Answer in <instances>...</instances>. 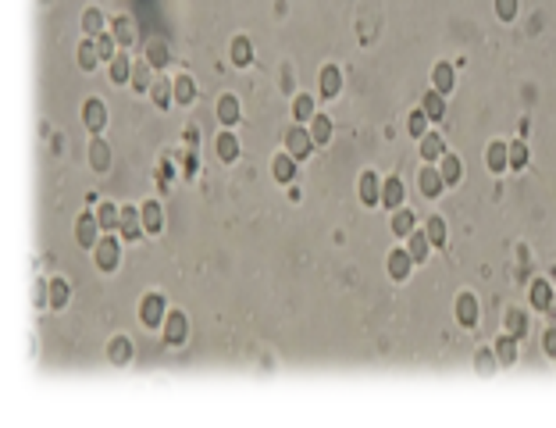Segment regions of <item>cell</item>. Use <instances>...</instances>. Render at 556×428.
Instances as JSON below:
<instances>
[{
  "label": "cell",
  "mask_w": 556,
  "mask_h": 428,
  "mask_svg": "<svg viewBox=\"0 0 556 428\" xmlns=\"http://www.w3.org/2000/svg\"><path fill=\"white\" fill-rule=\"evenodd\" d=\"M531 307L535 311H549L552 307V286L545 279H535L531 282Z\"/></svg>",
  "instance_id": "obj_29"
},
{
  "label": "cell",
  "mask_w": 556,
  "mask_h": 428,
  "mask_svg": "<svg viewBox=\"0 0 556 428\" xmlns=\"http://www.w3.org/2000/svg\"><path fill=\"white\" fill-rule=\"evenodd\" d=\"M442 154H446V139L439 132H424L421 136V157H424V164H439Z\"/></svg>",
  "instance_id": "obj_17"
},
{
  "label": "cell",
  "mask_w": 556,
  "mask_h": 428,
  "mask_svg": "<svg viewBox=\"0 0 556 428\" xmlns=\"http://www.w3.org/2000/svg\"><path fill=\"white\" fill-rule=\"evenodd\" d=\"M528 164V146H524V139H517V143H510V168H524Z\"/></svg>",
  "instance_id": "obj_47"
},
{
  "label": "cell",
  "mask_w": 556,
  "mask_h": 428,
  "mask_svg": "<svg viewBox=\"0 0 556 428\" xmlns=\"http://www.w3.org/2000/svg\"><path fill=\"white\" fill-rule=\"evenodd\" d=\"M186 339H189V318L182 311H171L164 318V343L168 346H182Z\"/></svg>",
  "instance_id": "obj_6"
},
{
  "label": "cell",
  "mask_w": 556,
  "mask_h": 428,
  "mask_svg": "<svg viewBox=\"0 0 556 428\" xmlns=\"http://www.w3.org/2000/svg\"><path fill=\"white\" fill-rule=\"evenodd\" d=\"M82 122H86V129H90L93 136H100V129L107 125V107H104L100 97H90V100L82 104Z\"/></svg>",
  "instance_id": "obj_7"
},
{
  "label": "cell",
  "mask_w": 556,
  "mask_h": 428,
  "mask_svg": "<svg viewBox=\"0 0 556 428\" xmlns=\"http://www.w3.org/2000/svg\"><path fill=\"white\" fill-rule=\"evenodd\" d=\"M314 118V97H296L293 100V122H311Z\"/></svg>",
  "instance_id": "obj_43"
},
{
  "label": "cell",
  "mask_w": 556,
  "mask_h": 428,
  "mask_svg": "<svg viewBox=\"0 0 556 428\" xmlns=\"http://www.w3.org/2000/svg\"><path fill=\"white\" fill-rule=\"evenodd\" d=\"M104 22H107V18H104L100 8H86V11H82V33H86V36L97 40V36L104 33Z\"/></svg>",
  "instance_id": "obj_35"
},
{
  "label": "cell",
  "mask_w": 556,
  "mask_h": 428,
  "mask_svg": "<svg viewBox=\"0 0 556 428\" xmlns=\"http://www.w3.org/2000/svg\"><path fill=\"white\" fill-rule=\"evenodd\" d=\"M150 100L157 104V111H168V107L175 104V79H168V75H154Z\"/></svg>",
  "instance_id": "obj_8"
},
{
  "label": "cell",
  "mask_w": 556,
  "mask_h": 428,
  "mask_svg": "<svg viewBox=\"0 0 556 428\" xmlns=\"http://www.w3.org/2000/svg\"><path fill=\"white\" fill-rule=\"evenodd\" d=\"M271 175H274V182H282V186H289L293 178H296V157L286 150V154H278L274 157V164H271Z\"/></svg>",
  "instance_id": "obj_14"
},
{
  "label": "cell",
  "mask_w": 556,
  "mask_h": 428,
  "mask_svg": "<svg viewBox=\"0 0 556 428\" xmlns=\"http://www.w3.org/2000/svg\"><path fill=\"white\" fill-rule=\"evenodd\" d=\"M506 332L517 336V339H524V332H528V314L517 311V307H510V311H506Z\"/></svg>",
  "instance_id": "obj_40"
},
{
  "label": "cell",
  "mask_w": 556,
  "mask_h": 428,
  "mask_svg": "<svg viewBox=\"0 0 556 428\" xmlns=\"http://www.w3.org/2000/svg\"><path fill=\"white\" fill-rule=\"evenodd\" d=\"M239 97H232V93H225L221 100H218V122L225 125V129H232V125H239Z\"/></svg>",
  "instance_id": "obj_19"
},
{
  "label": "cell",
  "mask_w": 556,
  "mask_h": 428,
  "mask_svg": "<svg viewBox=\"0 0 556 428\" xmlns=\"http://www.w3.org/2000/svg\"><path fill=\"white\" fill-rule=\"evenodd\" d=\"M414 229H417V214L407 210V207H396V210H392V236L407 240Z\"/></svg>",
  "instance_id": "obj_18"
},
{
  "label": "cell",
  "mask_w": 556,
  "mask_h": 428,
  "mask_svg": "<svg viewBox=\"0 0 556 428\" xmlns=\"http://www.w3.org/2000/svg\"><path fill=\"white\" fill-rule=\"evenodd\" d=\"M382 207H385V210H396V207H403V182H400L396 175L382 182Z\"/></svg>",
  "instance_id": "obj_23"
},
{
  "label": "cell",
  "mask_w": 556,
  "mask_h": 428,
  "mask_svg": "<svg viewBox=\"0 0 556 428\" xmlns=\"http://www.w3.org/2000/svg\"><path fill=\"white\" fill-rule=\"evenodd\" d=\"M214 150H218V157H221L225 164H232V161L239 157V136H235L232 129L218 132V139H214Z\"/></svg>",
  "instance_id": "obj_16"
},
{
  "label": "cell",
  "mask_w": 556,
  "mask_h": 428,
  "mask_svg": "<svg viewBox=\"0 0 556 428\" xmlns=\"http://www.w3.org/2000/svg\"><path fill=\"white\" fill-rule=\"evenodd\" d=\"M421 111H424L432 122H439V118L446 114V93H439V90L432 86V90L424 93V104H421Z\"/></svg>",
  "instance_id": "obj_27"
},
{
  "label": "cell",
  "mask_w": 556,
  "mask_h": 428,
  "mask_svg": "<svg viewBox=\"0 0 556 428\" xmlns=\"http://www.w3.org/2000/svg\"><path fill=\"white\" fill-rule=\"evenodd\" d=\"M97 50H100V61H114V54H118V40H114V33H100L97 36Z\"/></svg>",
  "instance_id": "obj_42"
},
{
  "label": "cell",
  "mask_w": 556,
  "mask_h": 428,
  "mask_svg": "<svg viewBox=\"0 0 556 428\" xmlns=\"http://www.w3.org/2000/svg\"><path fill=\"white\" fill-rule=\"evenodd\" d=\"M496 15L503 22H513L517 18V0H496Z\"/></svg>",
  "instance_id": "obj_48"
},
{
  "label": "cell",
  "mask_w": 556,
  "mask_h": 428,
  "mask_svg": "<svg viewBox=\"0 0 556 428\" xmlns=\"http://www.w3.org/2000/svg\"><path fill=\"white\" fill-rule=\"evenodd\" d=\"M111 33H114V40H118V47H132V40H136V26H132V18L129 15H122V18H114V26H111Z\"/></svg>",
  "instance_id": "obj_31"
},
{
  "label": "cell",
  "mask_w": 556,
  "mask_h": 428,
  "mask_svg": "<svg viewBox=\"0 0 556 428\" xmlns=\"http://www.w3.org/2000/svg\"><path fill=\"white\" fill-rule=\"evenodd\" d=\"M75 61H79L82 72H97V65H100V50H97V40H93V36H86V43H79Z\"/></svg>",
  "instance_id": "obj_21"
},
{
  "label": "cell",
  "mask_w": 556,
  "mask_h": 428,
  "mask_svg": "<svg viewBox=\"0 0 556 428\" xmlns=\"http://www.w3.org/2000/svg\"><path fill=\"white\" fill-rule=\"evenodd\" d=\"M542 350H545L549 357H556V328H549V332L542 336Z\"/></svg>",
  "instance_id": "obj_49"
},
{
  "label": "cell",
  "mask_w": 556,
  "mask_h": 428,
  "mask_svg": "<svg viewBox=\"0 0 556 428\" xmlns=\"http://www.w3.org/2000/svg\"><path fill=\"white\" fill-rule=\"evenodd\" d=\"M417 186H421V193H424L428 200H435V196L446 189V182H442V175H439V164H424L421 175H417Z\"/></svg>",
  "instance_id": "obj_9"
},
{
  "label": "cell",
  "mask_w": 556,
  "mask_h": 428,
  "mask_svg": "<svg viewBox=\"0 0 556 428\" xmlns=\"http://www.w3.org/2000/svg\"><path fill=\"white\" fill-rule=\"evenodd\" d=\"M118 261H122V240L100 236V243L93 247V264H97V272H114Z\"/></svg>",
  "instance_id": "obj_1"
},
{
  "label": "cell",
  "mask_w": 556,
  "mask_h": 428,
  "mask_svg": "<svg viewBox=\"0 0 556 428\" xmlns=\"http://www.w3.org/2000/svg\"><path fill=\"white\" fill-rule=\"evenodd\" d=\"M168 58H171V54H168V43H161V40H150V43H146V61H150L157 72L168 65Z\"/></svg>",
  "instance_id": "obj_39"
},
{
  "label": "cell",
  "mask_w": 556,
  "mask_h": 428,
  "mask_svg": "<svg viewBox=\"0 0 556 428\" xmlns=\"http://www.w3.org/2000/svg\"><path fill=\"white\" fill-rule=\"evenodd\" d=\"M143 229H146L150 236H157V232L164 229V210H161L157 200H146V203H143Z\"/></svg>",
  "instance_id": "obj_20"
},
{
  "label": "cell",
  "mask_w": 556,
  "mask_h": 428,
  "mask_svg": "<svg viewBox=\"0 0 556 428\" xmlns=\"http://www.w3.org/2000/svg\"><path fill=\"white\" fill-rule=\"evenodd\" d=\"M414 264H417V261L410 257V250H392V254H389V261H385V268H389V275H392L396 282H407Z\"/></svg>",
  "instance_id": "obj_10"
},
{
  "label": "cell",
  "mask_w": 556,
  "mask_h": 428,
  "mask_svg": "<svg viewBox=\"0 0 556 428\" xmlns=\"http://www.w3.org/2000/svg\"><path fill=\"white\" fill-rule=\"evenodd\" d=\"M453 65H435L432 68V86L439 90V93H453Z\"/></svg>",
  "instance_id": "obj_38"
},
{
  "label": "cell",
  "mask_w": 556,
  "mask_h": 428,
  "mask_svg": "<svg viewBox=\"0 0 556 428\" xmlns=\"http://www.w3.org/2000/svg\"><path fill=\"white\" fill-rule=\"evenodd\" d=\"M318 143H314V136H311V129H300V122L286 132V150L296 157V161H304V157H311V150H314Z\"/></svg>",
  "instance_id": "obj_4"
},
{
  "label": "cell",
  "mask_w": 556,
  "mask_h": 428,
  "mask_svg": "<svg viewBox=\"0 0 556 428\" xmlns=\"http://www.w3.org/2000/svg\"><path fill=\"white\" fill-rule=\"evenodd\" d=\"M318 90H321L325 100L339 97V90H343V72H339L336 65H325V72H321V79H318Z\"/></svg>",
  "instance_id": "obj_15"
},
{
  "label": "cell",
  "mask_w": 556,
  "mask_h": 428,
  "mask_svg": "<svg viewBox=\"0 0 556 428\" xmlns=\"http://www.w3.org/2000/svg\"><path fill=\"white\" fill-rule=\"evenodd\" d=\"M460 171H464L460 168V157H453V154H442L439 157V175H442L446 186H456L460 182Z\"/></svg>",
  "instance_id": "obj_33"
},
{
  "label": "cell",
  "mask_w": 556,
  "mask_h": 428,
  "mask_svg": "<svg viewBox=\"0 0 556 428\" xmlns=\"http://www.w3.org/2000/svg\"><path fill=\"white\" fill-rule=\"evenodd\" d=\"M154 72H157V68H154L150 61L136 65V68H132V79H129V86H132V90H139V93H150V86H154Z\"/></svg>",
  "instance_id": "obj_26"
},
{
  "label": "cell",
  "mask_w": 556,
  "mask_h": 428,
  "mask_svg": "<svg viewBox=\"0 0 556 428\" xmlns=\"http://www.w3.org/2000/svg\"><path fill=\"white\" fill-rule=\"evenodd\" d=\"M311 136H314L318 146H328L332 143V118L328 114H314L311 118Z\"/></svg>",
  "instance_id": "obj_32"
},
{
  "label": "cell",
  "mask_w": 556,
  "mask_h": 428,
  "mask_svg": "<svg viewBox=\"0 0 556 428\" xmlns=\"http://www.w3.org/2000/svg\"><path fill=\"white\" fill-rule=\"evenodd\" d=\"M496 357H499V364H513L517 360V336H496V350H492Z\"/></svg>",
  "instance_id": "obj_34"
},
{
  "label": "cell",
  "mask_w": 556,
  "mask_h": 428,
  "mask_svg": "<svg viewBox=\"0 0 556 428\" xmlns=\"http://www.w3.org/2000/svg\"><path fill=\"white\" fill-rule=\"evenodd\" d=\"M90 168L93 171H107L111 168V146L100 136H93V143H90Z\"/></svg>",
  "instance_id": "obj_22"
},
{
  "label": "cell",
  "mask_w": 556,
  "mask_h": 428,
  "mask_svg": "<svg viewBox=\"0 0 556 428\" xmlns=\"http://www.w3.org/2000/svg\"><path fill=\"white\" fill-rule=\"evenodd\" d=\"M33 304H36L40 311H47V307H50V282L36 279V286H33Z\"/></svg>",
  "instance_id": "obj_46"
},
{
  "label": "cell",
  "mask_w": 556,
  "mask_h": 428,
  "mask_svg": "<svg viewBox=\"0 0 556 428\" xmlns=\"http://www.w3.org/2000/svg\"><path fill=\"white\" fill-rule=\"evenodd\" d=\"M407 250H410V257L421 264V261H428V250H432V240H428V232H410L407 236Z\"/></svg>",
  "instance_id": "obj_28"
},
{
  "label": "cell",
  "mask_w": 556,
  "mask_h": 428,
  "mask_svg": "<svg viewBox=\"0 0 556 428\" xmlns=\"http://www.w3.org/2000/svg\"><path fill=\"white\" fill-rule=\"evenodd\" d=\"M125 243H136L146 229H143V207H122V225H118Z\"/></svg>",
  "instance_id": "obj_5"
},
{
  "label": "cell",
  "mask_w": 556,
  "mask_h": 428,
  "mask_svg": "<svg viewBox=\"0 0 556 428\" xmlns=\"http://www.w3.org/2000/svg\"><path fill=\"white\" fill-rule=\"evenodd\" d=\"M75 240H79L82 250H93V247L100 243V218H97L93 210H82V214H79V222H75Z\"/></svg>",
  "instance_id": "obj_3"
},
{
  "label": "cell",
  "mask_w": 556,
  "mask_h": 428,
  "mask_svg": "<svg viewBox=\"0 0 556 428\" xmlns=\"http://www.w3.org/2000/svg\"><path fill=\"white\" fill-rule=\"evenodd\" d=\"M424 232H428L432 247H439V250L446 247V222L439 218V214H435V218H428V229H424Z\"/></svg>",
  "instance_id": "obj_44"
},
{
  "label": "cell",
  "mask_w": 556,
  "mask_h": 428,
  "mask_svg": "<svg viewBox=\"0 0 556 428\" xmlns=\"http://www.w3.org/2000/svg\"><path fill=\"white\" fill-rule=\"evenodd\" d=\"M228 58H232V65H235V68H246V65L253 61V43H250L246 36H235V40H232V47H228Z\"/></svg>",
  "instance_id": "obj_24"
},
{
  "label": "cell",
  "mask_w": 556,
  "mask_h": 428,
  "mask_svg": "<svg viewBox=\"0 0 556 428\" xmlns=\"http://www.w3.org/2000/svg\"><path fill=\"white\" fill-rule=\"evenodd\" d=\"M107 357H111V364H129L132 360V343L125 339V336H114L111 343H107Z\"/></svg>",
  "instance_id": "obj_30"
},
{
  "label": "cell",
  "mask_w": 556,
  "mask_h": 428,
  "mask_svg": "<svg viewBox=\"0 0 556 428\" xmlns=\"http://www.w3.org/2000/svg\"><path fill=\"white\" fill-rule=\"evenodd\" d=\"M456 321L464 328H474L478 325V296L474 293H460L456 296Z\"/></svg>",
  "instance_id": "obj_12"
},
{
  "label": "cell",
  "mask_w": 556,
  "mask_h": 428,
  "mask_svg": "<svg viewBox=\"0 0 556 428\" xmlns=\"http://www.w3.org/2000/svg\"><path fill=\"white\" fill-rule=\"evenodd\" d=\"M485 164H488V171L492 175H499V171H506L510 168V143H488V150H485Z\"/></svg>",
  "instance_id": "obj_11"
},
{
  "label": "cell",
  "mask_w": 556,
  "mask_h": 428,
  "mask_svg": "<svg viewBox=\"0 0 556 428\" xmlns=\"http://www.w3.org/2000/svg\"><path fill=\"white\" fill-rule=\"evenodd\" d=\"M360 203L364 207H378L382 203V182L375 171H364L360 175Z\"/></svg>",
  "instance_id": "obj_13"
},
{
  "label": "cell",
  "mask_w": 556,
  "mask_h": 428,
  "mask_svg": "<svg viewBox=\"0 0 556 428\" xmlns=\"http://www.w3.org/2000/svg\"><path fill=\"white\" fill-rule=\"evenodd\" d=\"M175 100H178V104H193V100H196V82H193L189 75H178V79H175Z\"/></svg>",
  "instance_id": "obj_41"
},
{
  "label": "cell",
  "mask_w": 556,
  "mask_h": 428,
  "mask_svg": "<svg viewBox=\"0 0 556 428\" xmlns=\"http://www.w3.org/2000/svg\"><path fill=\"white\" fill-rule=\"evenodd\" d=\"M428 122H432V118H428V114H424V111H414V114H410V118H407V132H410V136H417V139H421V136H424V132H428Z\"/></svg>",
  "instance_id": "obj_45"
},
{
  "label": "cell",
  "mask_w": 556,
  "mask_h": 428,
  "mask_svg": "<svg viewBox=\"0 0 556 428\" xmlns=\"http://www.w3.org/2000/svg\"><path fill=\"white\" fill-rule=\"evenodd\" d=\"M97 218H100V229H104V232H114V229L122 225V210H118L114 203H100V207H97Z\"/></svg>",
  "instance_id": "obj_37"
},
{
  "label": "cell",
  "mask_w": 556,
  "mask_h": 428,
  "mask_svg": "<svg viewBox=\"0 0 556 428\" xmlns=\"http://www.w3.org/2000/svg\"><path fill=\"white\" fill-rule=\"evenodd\" d=\"M68 300H72V286L65 279H50V307L54 311H65Z\"/></svg>",
  "instance_id": "obj_36"
},
{
  "label": "cell",
  "mask_w": 556,
  "mask_h": 428,
  "mask_svg": "<svg viewBox=\"0 0 556 428\" xmlns=\"http://www.w3.org/2000/svg\"><path fill=\"white\" fill-rule=\"evenodd\" d=\"M132 68H136V65L129 61V54H122V50H118V54H114V61H111V82H114V86H125V82L132 79Z\"/></svg>",
  "instance_id": "obj_25"
},
{
  "label": "cell",
  "mask_w": 556,
  "mask_h": 428,
  "mask_svg": "<svg viewBox=\"0 0 556 428\" xmlns=\"http://www.w3.org/2000/svg\"><path fill=\"white\" fill-rule=\"evenodd\" d=\"M164 318H168V304L161 293H146L143 304H139V321L146 328H164Z\"/></svg>",
  "instance_id": "obj_2"
}]
</instances>
